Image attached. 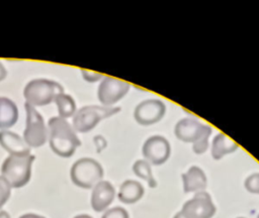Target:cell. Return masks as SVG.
I'll return each instance as SVG.
<instances>
[{"mask_svg": "<svg viewBox=\"0 0 259 218\" xmlns=\"http://www.w3.org/2000/svg\"><path fill=\"white\" fill-rule=\"evenodd\" d=\"M50 145L55 153L63 157H70L81 144L74 128L66 119L53 117L49 121Z\"/></svg>", "mask_w": 259, "mask_h": 218, "instance_id": "obj_1", "label": "cell"}, {"mask_svg": "<svg viewBox=\"0 0 259 218\" xmlns=\"http://www.w3.org/2000/svg\"><path fill=\"white\" fill-rule=\"evenodd\" d=\"M174 133L179 140L192 142V149L196 154H201L208 147V138L211 134V127L201 123L197 119L186 117L180 119L175 127Z\"/></svg>", "mask_w": 259, "mask_h": 218, "instance_id": "obj_2", "label": "cell"}, {"mask_svg": "<svg viewBox=\"0 0 259 218\" xmlns=\"http://www.w3.org/2000/svg\"><path fill=\"white\" fill-rule=\"evenodd\" d=\"M33 160L34 156L32 154L9 155L2 165L1 176L8 182L11 188H21L30 179Z\"/></svg>", "mask_w": 259, "mask_h": 218, "instance_id": "obj_3", "label": "cell"}, {"mask_svg": "<svg viewBox=\"0 0 259 218\" xmlns=\"http://www.w3.org/2000/svg\"><path fill=\"white\" fill-rule=\"evenodd\" d=\"M64 93L63 87L57 82L47 79L30 81L24 88L23 95L31 106H45L55 100L57 95Z\"/></svg>", "mask_w": 259, "mask_h": 218, "instance_id": "obj_4", "label": "cell"}, {"mask_svg": "<svg viewBox=\"0 0 259 218\" xmlns=\"http://www.w3.org/2000/svg\"><path fill=\"white\" fill-rule=\"evenodd\" d=\"M119 111V107L113 106H84L74 114L73 128L78 132H88L92 130L102 119L110 117Z\"/></svg>", "mask_w": 259, "mask_h": 218, "instance_id": "obj_5", "label": "cell"}, {"mask_svg": "<svg viewBox=\"0 0 259 218\" xmlns=\"http://www.w3.org/2000/svg\"><path fill=\"white\" fill-rule=\"evenodd\" d=\"M70 176L72 182L83 189L93 188L103 177L101 165L90 157H82L74 162Z\"/></svg>", "mask_w": 259, "mask_h": 218, "instance_id": "obj_6", "label": "cell"}, {"mask_svg": "<svg viewBox=\"0 0 259 218\" xmlns=\"http://www.w3.org/2000/svg\"><path fill=\"white\" fill-rule=\"evenodd\" d=\"M26 110V126L23 132V140L29 147H38L45 144L48 137L42 116L28 103L24 104Z\"/></svg>", "mask_w": 259, "mask_h": 218, "instance_id": "obj_7", "label": "cell"}, {"mask_svg": "<svg viewBox=\"0 0 259 218\" xmlns=\"http://www.w3.org/2000/svg\"><path fill=\"white\" fill-rule=\"evenodd\" d=\"M128 90V83L113 77H104L98 87V100L103 106H111L119 101Z\"/></svg>", "mask_w": 259, "mask_h": 218, "instance_id": "obj_8", "label": "cell"}, {"mask_svg": "<svg viewBox=\"0 0 259 218\" xmlns=\"http://www.w3.org/2000/svg\"><path fill=\"white\" fill-rule=\"evenodd\" d=\"M180 211L189 218H211L215 213V206L209 194L202 191L186 201Z\"/></svg>", "mask_w": 259, "mask_h": 218, "instance_id": "obj_9", "label": "cell"}, {"mask_svg": "<svg viewBox=\"0 0 259 218\" xmlns=\"http://www.w3.org/2000/svg\"><path fill=\"white\" fill-rule=\"evenodd\" d=\"M171 147L169 141L162 135L149 137L143 145V155L147 161L154 166L164 164L170 155Z\"/></svg>", "mask_w": 259, "mask_h": 218, "instance_id": "obj_10", "label": "cell"}, {"mask_svg": "<svg viewBox=\"0 0 259 218\" xmlns=\"http://www.w3.org/2000/svg\"><path fill=\"white\" fill-rule=\"evenodd\" d=\"M166 112L165 104L158 99H147L137 105L134 117L139 124L151 125L160 121Z\"/></svg>", "mask_w": 259, "mask_h": 218, "instance_id": "obj_11", "label": "cell"}, {"mask_svg": "<svg viewBox=\"0 0 259 218\" xmlns=\"http://www.w3.org/2000/svg\"><path fill=\"white\" fill-rule=\"evenodd\" d=\"M115 196V189L108 181L98 182L92 190L91 207L96 212H102L112 203Z\"/></svg>", "mask_w": 259, "mask_h": 218, "instance_id": "obj_12", "label": "cell"}, {"mask_svg": "<svg viewBox=\"0 0 259 218\" xmlns=\"http://www.w3.org/2000/svg\"><path fill=\"white\" fill-rule=\"evenodd\" d=\"M0 144L10 153V155L30 154V147L26 144L23 138L12 131H0Z\"/></svg>", "mask_w": 259, "mask_h": 218, "instance_id": "obj_13", "label": "cell"}, {"mask_svg": "<svg viewBox=\"0 0 259 218\" xmlns=\"http://www.w3.org/2000/svg\"><path fill=\"white\" fill-rule=\"evenodd\" d=\"M181 178L183 182V190L185 193L202 192L206 188V176L204 172L196 166L190 167L186 173L182 174Z\"/></svg>", "mask_w": 259, "mask_h": 218, "instance_id": "obj_14", "label": "cell"}, {"mask_svg": "<svg viewBox=\"0 0 259 218\" xmlns=\"http://www.w3.org/2000/svg\"><path fill=\"white\" fill-rule=\"evenodd\" d=\"M144 192V187L140 182L126 180L120 185L117 197L118 200L124 204H133L143 197Z\"/></svg>", "mask_w": 259, "mask_h": 218, "instance_id": "obj_15", "label": "cell"}, {"mask_svg": "<svg viewBox=\"0 0 259 218\" xmlns=\"http://www.w3.org/2000/svg\"><path fill=\"white\" fill-rule=\"evenodd\" d=\"M18 119V109L13 101L0 97V128L6 129L15 124Z\"/></svg>", "mask_w": 259, "mask_h": 218, "instance_id": "obj_16", "label": "cell"}, {"mask_svg": "<svg viewBox=\"0 0 259 218\" xmlns=\"http://www.w3.org/2000/svg\"><path fill=\"white\" fill-rule=\"evenodd\" d=\"M238 148V144L224 133H218L211 143V156L220 159L223 156L234 152Z\"/></svg>", "mask_w": 259, "mask_h": 218, "instance_id": "obj_17", "label": "cell"}, {"mask_svg": "<svg viewBox=\"0 0 259 218\" xmlns=\"http://www.w3.org/2000/svg\"><path fill=\"white\" fill-rule=\"evenodd\" d=\"M55 103L58 107V111L61 118H68L73 116L76 113V104L74 99L65 93H61L57 95L55 98Z\"/></svg>", "mask_w": 259, "mask_h": 218, "instance_id": "obj_18", "label": "cell"}, {"mask_svg": "<svg viewBox=\"0 0 259 218\" xmlns=\"http://www.w3.org/2000/svg\"><path fill=\"white\" fill-rule=\"evenodd\" d=\"M133 172L137 177L145 180L148 183L149 187L151 188L157 187V181L155 180L152 174L151 165L146 159H138L133 165Z\"/></svg>", "mask_w": 259, "mask_h": 218, "instance_id": "obj_19", "label": "cell"}, {"mask_svg": "<svg viewBox=\"0 0 259 218\" xmlns=\"http://www.w3.org/2000/svg\"><path fill=\"white\" fill-rule=\"evenodd\" d=\"M246 190L253 194H259V173L250 175L244 183Z\"/></svg>", "mask_w": 259, "mask_h": 218, "instance_id": "obj_20", "label": "cell"}, {"mask_svg": "<svg viewBox=\"0 0 259 218\" xmlns=\"http://www.w3.org/2000/svg\"><path fill=\"white\" fill-rule=\"evenodd\" d=\"M10 193H11L10 185L2 176H0V208L7 202V200L10 197Z\"/></svg>", "mask_w": 259, "mask_h": 218, "instance_id": "obj_21", "label": "cell"}, {"mask_svg": "<svg viewBox=\"0 0 259 218\" xmlns=\"http://www.w3.org/2000/svg\"><path fill=\"white\" fill-rule=\"evenodd\" d=\"M101 218H130L127 211L122 207H113L104 212Z\"/></svg>", "mask_w": 259, "mask_h": 218, "instance_id": "obj_22", "label": "cell"}, {"mask_svg": "<svg viewBox=\"0 0 259 218\" xmlns=\"http://www.w3.org/2000/svg\"><path fill=\"white\" fill-rule=\"evenodd\" d=\"M81 73H82V76L83 78L87 81V82H96L98 80H100L103 76L99 73H95V72H92V71H88V70H85V69H81Z\"/></svg>", "mask_w": 259, "mask_h": 218, "instance_id": "obj_23", "label": "cell"}, {"mask_svg": "<svg viewBox=\"0 0 259 218\" xmlns=\"http://www.w3.org/2000/svg\"><path fill=\"white\" fill-rule=\"evenodd\" d=\"M6 75H7V72L3 67V65L0 63V81H2L6 77Z\"/></svg>", "mask_w": 259, "mask_h": 218, "instance_id": "obj_24", "label": "cell"}, {"mask_svg": "<svg viewBox=\"0 0 259 218\" xmlns=\"http://www.w3.org/2000/svg\"><path fill=\"white\" fill-rule=\"evenodd\" d=\"M19 218H45L42 216H39V215H36V214H31V213H28V214H24L22 216H20Z\"/></svg>", "mask_w": 259, "mask_h": 218, "instance_id": "obj_25", "label": "cell"}, {"mask_svg": "<svg viewBox=\"0 0 259 218\" xmlns=\"http://www.w3.org/2000/svg\"><path fill=\"white\" fill-rule=\"evenodd\" d=\"M173 218H189L188 216H186L184 213H182L181 211H179L178 213H176L175 215H174V217Z\"/></svg>", "mask_w": 259, "mask_h": 218, "instance_id": "obj_26", "label": "cell"}, {"mask_svg": "<svg viewBox=\"0 0 259 218\" xmlns=\"http://www.w3.org/2000/svg\"><path fill=\"white\" fill-rule=\"evenodd\" d=\"M0 218H10V216L6 211H0Z\"/></svg>", "mask_w": 259, "mask_h": 218, "instance_id": "obj_27", "label": "cell"}, {"mask_svg": "<svg viewBox=\"0 0 259 218\" xmlns=\"http://www.w3.org/2000/svg\"><path fill=\"white\" fill-rule=\"evenodd\" d=\"M74 218H92L91 216H89V215H87V214H81V215H77V216H75Z\"/></svg>", "mask_w": 259, "mask_h": 218, "instance_id": "obj_28", "label": "cell"}, {"mask_svg": "<svg viewBox=\"0 0 259 218\" xmlns=\"http://www.w3.org/2000/svg\"><path fill=\"white\" fill-rule=\"evenodd\" d=\"M238 218H245V217H238Z\"/></svg>", "mask_w": 259, "mask_h": 218, "instance_id": "obj_29", "label": "cell"}, {"mask_svg": "<svg viewBox=\"0 0 259 218\" xmlns=\"http://www.w3.org/2000/svg\"><path fill=\"white\" fill-rule=\"evenodd\" d=\"M257 218H259V215H258V217H257Z\"/></svg>", "mask_w": 259, "mask_h": 218, "instance_id": "obj_30", "label": "cell"}]
</instances>
